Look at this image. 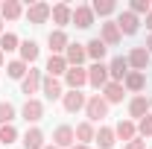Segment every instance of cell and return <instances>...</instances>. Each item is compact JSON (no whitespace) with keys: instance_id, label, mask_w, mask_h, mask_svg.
Listing matches in <instances>:
<instances>
[{"instance_id":"6da1fadb","label":"cell","mask_w":152,"mask_h":149,"mask_svg":"<svg viewBox=\"0 0 152 149\" xmlns=\"http://www.w3.org/2000/svg\"><path fill=\"white\" fill-rule=\"evenodd\" d=\"M85 114H88V123H99L102 117H108V102L102 99V93L88 96V102H85Z\"/></svg>"},{"instance_id":"7a4b0ae2","label":"cell","mask_w":152,"mask_h":149,"mask_svg":"<svg viewBox=\"0 0 152 149\" xmlns=\"http://www.w3.org/2000/svg\"><path fill=\"white\" fill-rule=\"evenodd\" d=\"M111 79H108V64H102V61H94L91 67H88V85L91 88H105Z\"/></svg>"},{"instance_id":"3957f363","label":"cell","mask_w":152,"mask_h":149,"mask_svg":"<svg viewBox=\"0 0 152 149\" xmlns=\"http://www.w3.org/2000/svg\"><path fill=\"white\" fill-rule=\"evenodd\" d=\"M64 85L67 91H82V85H88V67H67Z\"/></svg>"},{"instance_id":"277c9868","label":"cell","mask_w":152,"mask_h":149,"mask_svg":"<svg viewBox=\"0 0 152 149\" xmlns=\"http://www.w3.org/2000/svg\"><path fill=\"white\" fill-rule=\"evenodd\" d=\"M126 61H129V67H132V70H140V73H146V67H149L152 56H149V50H146V47H134L132 53L126 56Z\"/></svg>"},{"instance_id":"5b68a950","label":"cell","mask_w":152,"mask_h":149,"mask_svg":"<svg viewBox=\"0 0 152 149\" xmlns=\"http://www.w3.org/2000/svg\"><path fill=\"white\" fill-rule=\"evenodd\" d=\"M114 23H117L120 35H134V32H137V26H140V18H137V15H132V12L126 9V12H120V15H117V20H114Z\"/></svg>"},{"instance_id":"8992f818","label":"cell","mask_w":152,"mask_h":149,"mask_svg":"<svg viewBox=\"0 0 152 149\" xmlns=\"http://www.w3.org/2000/svg\"><path fill=\"white\" fill-rule=\"evenodd\" d=\"M41 79H44L41 70H32V67H29V73L20 79V93H26V99H32V93L41 91Z\"/></svg>"},{"instance_id":"52a82bcc","label":"cell","mask_w":152,"mask_h":149,"mask_svg":"<svg viewBox=\"0 0 152 149\" xmlns=\"http://www.w3.org/2000/svg\"><path fill=\"white\" fill-rule=\"evenodd\" d=\"M85 102H88V96H85L82 91H67L64 96H61V105H64V111H67V114L82 111V108H85Z\"/></svg>"},{"instance_id":"ba28073f","label":"cell","mask_w":152,"mask_h":149,"mask_svg":"<svg viewBox=\"0 0 152 149\" xmlns=\"http://www.w3.org/2000/svg\"><path fill=\"white\" fill-rule=\"evenodd\" d=\"M47 44H50V56H64V50H67V32L64 29H53L50 35H47Z\"/></svg>"},{"instance_id":"9c48e42d","label":"cell","mask_w":152,"mask_h":149,"mask_svg":"<svg viewBox=\"0 0 152 149\" xmlns=\"http://www.w3.org/2000/svg\"><path fill=\"white\" fill-rule=\"evenodd\" d=\"M20 117H23L26 123H38V120L44 117V102L35 99V96H32V99H26V102H23V108H20Z\"/></svg>"},{"instance_id":"30bf717a","label":"cell","mask_w":152,"mask_h":149,"mask_svg":"<svg viewBox=\"0 0 152 149\" xmlns=\"http://www.w3.org/2000/svg\"><path fill=\"white\" fill-rule=\"evenodd\" d=\"M99 41H102L105 47H117V44L123 41V35H120V29H117L114 20H105V23L99 26Z\"/></svg>"},{"instance_id":"8fae6325","label":"cell","mask_w":152,"mask_h":149,"mask_svg":"<svg viewBox=\"0 0 152 149\" xmlns=\"http://www.w3.org/2000/svg\"><path fill=\"white\" fill-rule=\"evenodd\" d=\"M126 76H129V61H126L123 56H114L111 61H108V79L123 85V79H126Z\"/></svg>"},{"instance_id":"7c38bea8","label":"cell","mask_w":152,"mask_h":149,"mask_svg":"<svg viewBox=\"0 0 152 149\" xmlns=\"http://www.w3.org/2000/svg\"><path fill=\"white\" fill-rule=\"evenodd\" d=\"M146 114H149V96H143V93L132 96V99H129V117H134V120L140 123Z\"/></svg>"},{"instance_id":"4fadbf2b","label":"cell","mask_w":152,"mask_h":149,"mask_svg":"<svg viewBox=\"0 0 152 149\" xmlns=\"http://www.w3.org/2000/svg\"><path fill=\"white\" fill-rule=\"evenodd\" d=\"M50 12H53L50 3H32V6L26 9V20H29V23H47V20H50Z\"/></svg>"},{"instance_id":"5bb4252c","label":"cell","mask_w":152,"mask_h":149,"mask_svg":"<svg viewBox=\"0 0 152 149\" xmlns=\"http://www.w3.org/2000/svg\"><path fill=\"white\" fill-rule=\"evenodd\" d=\"M41 93H44L47 99L56 102V99L64 96V88H61V82H58L56 76H44V79H41Z\"/></svg>"},{"instance_id":"9a60e30c","label":"cell","mask_w":152,"mask_h":149,"mask_svg":"<svg viewBox=\"0 0 152 149\" xmlns=\"http://www.w3.org/2000/svg\"><path fill=\"white\" fill-rule=\"evenodd\" d=\"M53 143H56L58 149H70L76 143L73 126H56V131H53Z\"/></svg>"},{"instance_id":"2e32d148","label":"cell","mask_w":152,"mask_h":149,"mask_svg":"<svg viewBox=\"0 0 152 149\" xmlns=\"http://www.w3.org/2000/svg\"><path fill=\"white\" fill-rule=\"evenodd\" d=\"M70 23H76L79 29H88V26L94 23V9H91L88 3H79L73 9V20H70Z\"/></svg>"},{"instance_id":"e0dca14e","label":"cell","mask_w":152,"mask_h":149,"mask_svg":"<svg viewBox=\"0 0 152 149\" xmlns=\"http://www.w3.org/2000/svg\"><path fill=\"white\" fill-rule=\"evenodd\" d=\"M64 58H67V67H82V61L88 58V53H85V44H67Z\"/></svg>"},{"instance_id":"ac0fdd59","label":"cell","mask_w":152,"mask_h":149,"mask_svg":"<svg viewBox=\"0 0 152 149\" xmlns=\"http://www.w3.org/2000/svg\"><path fill=\"white\" fill-rule=\"evenodd\" d=\"M123 88H126V91H132L134 96H137V93L146 88V73H140V70H129V76L123 79Z\"/></svg>"},{"instance_id":"d6986e66","label":"cell","mask_w":152,"mask_h":149,"mask_svg":"<svg viewBox=\"0 0 152 149\" xmlns=\"http://www.w3.org/2000/svg\"><path fill=\"white\" fill-rule=\"evenodd\" d=\"M50 18H53V23H58V29H61V26H67V23L73 20V9H70L67 3H56L53 12H50Z\"/></svg>"},{"instance_id":"ffe728a7","label":"cell","mask_w":152,"mask_h":149,"mask_svg":"<svg viewBox=\"0 0 152 149\" xmlns=\"http://www.w3.org/2000/svg\"><path fill=\"white\" fill-rule=\"evenodd\" d=\"M123 93H126V88H123L120 82H108V85L102 88V99H105L108 105H114V102H123Z\"/></svg>"},{"instance_id":"44dd1931","label":"cell","mask_w":152,"mask_h":149,"mask_svg":"<svg viewBox=\"0 0 152 149\" xmlns=\"http://www.w3.org/2000/svg\"><path fill=\"white\" fill-rule=\"evenodd\" d=\"M47 143H44V131L41 129H26V134H23V149H44Z\"/></svg>"},{"instance_id":"7402d4cb","label":"cell","mask_w":152,"mask_h":149,"mask_svg":"<svg viewBox=\"0 0 152 149\" xmlns=\"http://www.w3.org/2000/svg\"><path fill=\"white\" fill-rule=\"evenodd\" d=\"M23 15V6H20L18 0H6V3H0V18L3 20H18Z\"/></svg>"},{"instance_id":"603a6c76","label":"cell","mask_w":152,"mask_h":149,"mask_svg":"<svg viewBox=\"0 0 152 149\" xmlns=\"http://www.w3.org/2000/svg\"><path fill=\"white\" fill-rule=\"evenodd\" d=\"M73 134H76V143H85V146H88V143L96 137V129H94V123L85 120V123H79V126L73 129Z\"/></svg>"},{"instance_id":"cb8c5ba5","label":"cell","mask_w":152,"mask_h":149,"mask_svg":"<svg viewBox=\"0 0 152 149\" xmlns=\"http://www.w3.org/2000/svg\"><path fill=\"white\" fill-rule=\"evenodd\" d=\"M134 134H137V126H134L132 120H120L117 126H114V137H120V140H134Z\"/></svg>"},{"instance_id":"d4e9b609","label":"cell","mask_w":152,"mask_h":149,"mask_svg":"<svg viewBox=\"0 0 152 149\" xmlns=\"http://www.w3.org/2000/svg\"><path fill=\"white\" fill-rule=\"evenodd\" d=\"M67 73V58L64 56H50L47 58V76H64Z\"/></svg>"},{"instance_id":"484cf974","label":"cell","mask_w":152,"mask_h":149,"mask_svg":"<svg viewBox=\"0 0 152 149\" xmlns=\"http://www.w3.org/2000/svg\"><path fill=\"white\" fill-rule=\"evenodd\" d=\"M94 140L99 143V149H111V146H114V140H117V137H114V126H99Z\"/></svg>"},{"instance_id":"4316f807","label":"cell","mask_w":152,"mask_h":149,"mask_svg":"<svg viewBox=\"0 0 152 149\" xmlns=\"http://www.w3.org/2000/svg\"><path fill=\"white\" fill-rule=\"evenodd\" d=\"M105 50H108V47H105L99 38H91V41L85 44V53H88V58H94V61H102V58H105Z\"/></svg>"},{"instance_id":"83f0119b","label":"cell","mask_w":152,"mask_h":149,"mask_svg":"<svg viewBox=\"0 0 152 149\" xmlns=\"http://www.w3.org/2000/svg\"><path fill=\"white\" fill-rule=\"evenodd\" d=\"M18 53H20V61H26V64H32V61L38 58V44H35V41H20Z\"/></svg>"},{"instance_id":"f1b7e54d","label":"cell","mask_w":152,"mask_h":149,"mask_svg":"<svg viewBox=\"0 0 152 149\" xmlns=\"http://www.w3.org/2000/svg\"><path fill=\"white\" fill-rule=\"evenodd\" d=\"M26 73H29V64L20 61V58H15V61L6 64V76H9V79H23Z\"/></svg>"},{"instance_id":"f546056e","label":"cell","mask_w":152,"mask_h":149,"mask_svg":"<svg viewBox=\"0 0 152 149\" xmlns=\"http://www.w3.org/2000/svg\"><path fill=\"white\" fill-rule=\"evenodd\" d=\"M91 9H94V18L96 15H99V18H108L111 12H117V3H114V0H94Z\"/></svg>"},{"instance_id":"4dcf8cb0","label":"cell","mask_w":152,"mask_h":149,"mask_svg":"<svg viewBox=\"0 0 152 149\" xmlns=\"http://www.w3.org/2000/svg\"><path fill=\"white\" fill-rule=\"evenodd\" d=\"M20 47V38L15 35V32H3L0 35V50L3 53H12V50H18Z\"/></svg>"},{"instance_id":"1f68e13d","label":"cell","mask_w":152,"mask_h":149,"mask_svg":"<svg viewBox=\"0 0 152 149\" xmlns=\"http://www.w3.org/2000/svg\"><path fill=\"white\" fill-rule=\"evenodd\" d=\"M15 105L12 102H0V126H12V120H15Z\"/></svg>"},{"instance_id":"d6a6232c","label":"cell","mask_w":152,"mask_h":149,"mask_svg":"<svg viewBox=\"0 0 152 149\" xmlns=\"http://www.w3.org/2000/svg\"><path fill=\"white\" fill-rule=\"evenodd\" d=\"M129 12L137 15V18H140V15H149L152 12V0H132V3H129Z\"/></svg>"},{"instance_id":"836d02e7","label":"cell","mask_w":152,"mask_h":149,"mask_svg":"<svg viewBox=\"0 0 152 149\" xmlns=\"http://www.w3.org/2000/svg\"><path fill=\"white\" fill-rule=\"evenodd\" d=\"M18 140V129L15 126H0V143L3 146H9V143H15Z\"/></svg>"},{"instance_id":"e575fe53","label":"cell","mask_w":152,"mask_h":149,"mask_svg":"<svg viewBox=\"0 0 152 149\" xmlns=\"http://www.w3.org/2000/svg\"><path fill=\"white\" fill-rule=\"evenodd\" d=\"M137 134H140V137H152V111L137 123Z\"/></svg>"},{"instance_id":"d590c367","label":"cell","mask_w":152,"mask_h":149,"mask_svg":"<svg viewBox=\"0 0 152 149\" xmlns=\"http://www.w3.org/2000/svg\"><path fill=\"white\" fill-rule=\"evenodd\" d=\"M126 149H146V143H143L140 137H134V140H129V143H126Z\"/></svg>"},{"instance_id":"8d00e7d4","label":"cell","mask_w":152,"mask_h":149,"mask_svg":"<svg viewBox=\"0 0 152 149\" xmlns=\"http://www.w3.org/2000/svg\"><path fill=\"white\" fill-rule=\"evenodd\" d=\"M146 50H149V56H152V32H149V38H146V44H143Z\"/></svg>"},{"instance_id":"74e56055","label":"cell","mask_w":152,"mask_h":149,"mask_svg":"<svg viewBox=\"0 0 152 149\" xmlns=\"http://www.w3.org/2000/svg\"><path fill=\"white\" fill-rule=\"evenodd\" d=\"M146 29H149V32H152V12H149V15H146Z\"/></svg>"},{"instance_id":"f35d334b","label":"cell","mask_w":152,"mask_h":149,"mask_svg":"<svg viewBox=\"0 0 152 149\" xmlns=\"http://www.w3.org/2000/svg\"><path fill=\"white\" fill-rule=\"evenodd\" d=\"M70 149H91V146H85V143H73Z\"/></svg>"},{"instance_id":"ab89813d","label":"cell","mask_w":152,"mask_h":149,"mask_svg":"<svg viewBox=\"0 0 152 149\" xmlns=\"http://www.w3.org/2000/svg\"><path fill=\"white\" fill-rule=\"evenodd\" d=\"M3 64H6V53L0 50V67H3Z\"/></svg>"},{"instance_id":"60d3db41","label":"cell","mask_w":152,"mask_h":149,"mask_svg":"<svg viewBox=\"0 0 152 149\" xmlns=\"http://www.w3.org/2000/svg\"><path fill=\"white\" fill-rule=\"evenodd\" d=\"M3 32H6V29H3V18H0V35H3Z\"/></svg>"},{"instance_id":"b9f144b4","label":"cell","mask_w":152,"mask_h":149,"mask_svg":"<svg viewBox=\"0 0 152 149\" xmlns=\"http://www.w3.org/2000/svg\"><path fill=\"white\" fill-rule=\"evenodd\" d=\"M44 149H58V146H56V143H53V146H44Z\"/></svg>"},{"instance_id":"7bdbcfd3","label":"cell","mask_w":152,"mask_h":149,"mask_svg":"<svg viewBox=\"0 0 152 149\" xmlns=\"http://www.w3.org/2000/svg\"><path fill=\"white\" fill-rule=\"evenodd\" d=\"M149 111H152V96H149Z\"/></svg>"}]
</instances>
